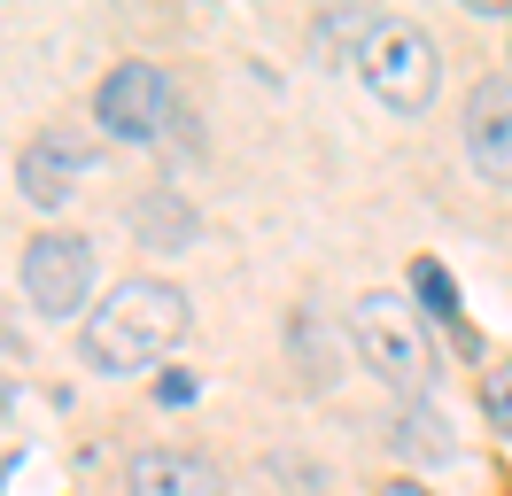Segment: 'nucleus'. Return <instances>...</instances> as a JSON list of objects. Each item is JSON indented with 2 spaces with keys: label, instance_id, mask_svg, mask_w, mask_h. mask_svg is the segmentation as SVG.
<instances>
[{
  "label": "nucleus",
  "instance_id": "f257e3e1",
  "mask_svg": "<svg viewBox=\"0 0 512 496\" xmlns=\"http://www.w3.org/2000/svg\"><path fill=\"white\" fill-rule=\"evenodd\" d=\"M179 334H187V295L171 279H125V287L101 295L78 349H86L94 372H148L156 357H171Z\"/></svg>",
  "mask_w": 512,
  "mask_h": 496
},
{
  "label": "nucleus",
  "instance_id": "f03ea898",
  "mask_svg": "<svg viewBox=\"0 0 512 496\" xmlns=\"http://www.w3.org/2000/svg\"><path fill=\"white\" fill-rule=\"evenodd\" d=\"M350 341H357V357H365V372H381V388H396L404 403L427 396V380H435V341H427V326L404 310V295H357Z\"/></svg>",
  "mask_w": 512,
  "mask_h": 496
},
{
  "label": "nucleus",
  "instance_id": "7ed1b4c3",
  "mask_svg": "<svg viewBox=\"0 0 512 496\" xmlns=\"http://www.w3.org/2000/svg\"><path fill=\"white\" fill-rule=\"evenodd\" d=\"M357 78L365 93L381 101V109H427L435 101V78H443V55H435V39L419 24H365L357 39Z\"/></svg>",
  "mask_w": 512,
  "mask_h": 496
},
{
  "label": "nucleus",
  "instance_id": "20e7f679",
  "mask_svg": "<svg viewBox=\"0 0 512 496\" xmlns=\"http://www.w3.org/2000/svg\"><path fill=\"white\" fill-rule=\"evenodd\" d=\"M163 109H171V86H163L156 62H117L94 93V117L109 140H125V148H148L163 132Z\"/></svg>",
  "mask_w": 512,
  "mask_h": 496
},
{
  "label": "nucleus",
  "instance_id": "39448f33",
  "mask_svg": "<svg viewBox=\"0 0 512 496\" xmlns=\"http://www.w3.org/2000/svg\"><path fill=\"white\" fill-rule=\"evenodd\" d=\"M86 287H94V248L78 233H39L24 248V295H32L39 318H78Z\"/></svg>",
  "mask_w": 512,
  "mask_h": 496
},
{
  "label": "nucleus",
  "instance_id": "423d86ee",
  "mask_svg": "<svg viewBox=\"0 0 512 496\" xmlns=\"http://www.w3.org/2000/svg\"><path fill=\"white\" fill-rule=\"evenodd\" d=\"M466 163L489 186H512V78H481L466 101Z\"/></svg>",
  "mask_w": 512,
  "mask_h": 496
},
{
  "label": "nucleus",
  "instance_id": "0eeeda50",
  "mask_svg": "<svg viewBox=\"0 0 512 496\" xmlns=\"http://www.w3.org/2000/svg\"><path fill=\"white\" fill-rule=\"evenodd\" d=\"M78 179H86V148L63 140V132H39L32 148L16 155V186H24V202H39V210H63Z\"/></svg>",
  "mask_w": 512,
  "mask_h": 496
},
{
  "label": "nucleus",
  "instance_id": "6e6552de",
  "mask_svg": "<svg viewBox=\"0 0 512 496\" xmlns=\"http://www.w3.org/2000/svg\"><path fill=\"white\" fill-rule=\"evenodd\" d=\"M132 496H225V481H218L210 458L163 442V450H140V458H132Z\"/></svg>",
  "mask_w": 512,
  "mask_h": 496
},
{
  "label": "nucleus",
  "instance_id": "1a4fd4ad",
  "mask_svg": "<svg viewBox=\"0 0 512 496\" xmlns=\"http://www.w3.org/2000/svg\"><path fill=\"white\" fill-rule=\"evenodd\" d=\"M412 295H419L427 310H435V318H443V326H450L458 341H474V334H466V318H458V287H450V272H443V264H412Z\"/></svg>",
  "mask_w": 512,
  "mask_h": 496
},
{
  "label": "nucleus",
  "instance_id": "9d476101",
  "mask_svg": "<svg viewBox=\"0 0 512 496\" xmlns=\"http://www.w3.org/2000/svg\"><path fill=\"white\" fill-rule=\"evenodd\" d=\"M404 442H412L419 458H450V419H435V411H404Z\"/></svg>",
  "mask_w": 512,
  "mask_h": 496
},
{
  "label": "nucleus",
  "instance_id": "9b49d317",
  "mask_svg": "<svg viewBox=\"0 0 512 496\" xmlns=\"http://www.w3.org/2000/svg\"><path fill=\"white\" fill-rule=\"evenodd\" d=\"M481 411H489V427L512 434V357L505 365H489V380H481Z\"/></svg>",
  "mask_w": 512,
  "mask_h": 496
},
{
  "label": "nucleus",
  "instance_id": "f8f14e48",
  "mask_svg": "<svg viewBox=\"0 0 512 496\" xmlns=\"http://www.w3.org/2000/svg\"><path fill=\"white\" fill-rule=\"evenodd\" d=\"M194 388H202V380H194V372H163V380H156V403H187Z\"/></svg>",
  "mask_w": 512,
  "mask_h": 496
},
{
  "label": "nucleus",
  "instance_id": "ddd939ff",
  "mask_svg": "<svg viewBox=\"0 0 512 496\" xmlns=\"http://www.w3.org/2000/svg\"><path fill=\"white\" fill-rule=\"evenodd\" d=\"M381 496H427V489H419V481H404V473H396V481H381Z\"/></svg>",
  "mask_w": 512,
  "mask_h": 496
},
{
  "label": "nucleus",
  "instance_id": "4468645a",
  "mask_svg": "<svg viewBox=\"0 0 512 496\" xmlns=\"http://www.w3.org/2000/svg\"><path fill=\"white\" fill-rule=\"evenodd\" d=\"M8 396H16V388H8V380H0V411H8Z\"/></svg>",
  "mask_w": 512,
  "mask_h": 496
}]
</instances>
